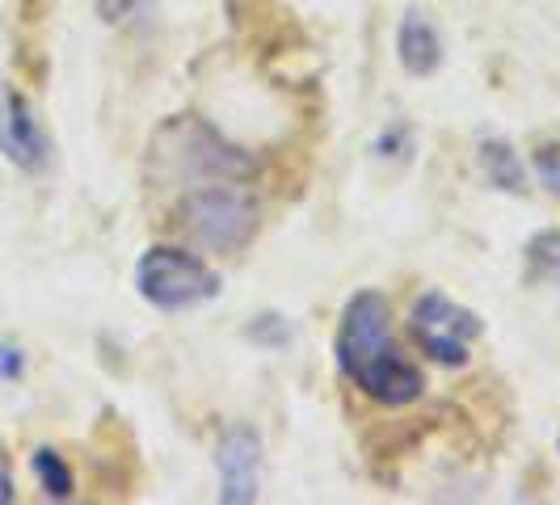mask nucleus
I'll list each match as a JSON object with an SVG mask.
<instances>
[{
    "mask_svg": "<svg viewBox=\"0 0 560 505\" xmlns=\"http://www.w3.org/2000/svg\"><path fill=\"white\" fill-rule=\"evenodd\" d=\"M337 366L363 396L388 409L418 404L425 396V375L413 359H405L393 341V304L384 291H359L341 312L334 341Z\"/></svg>",
    "mask_w": 560,
    "mask_h": 505,
    "instance_id": "f257e3e1",
    "label": "nucleus"
},
{
    "mask_svg": "<svg viewBox=\"0 0 560 505\" xmlns=\"http://www.w3.org/2000/svg\"><path fill=\"white\" fill-rule=\"evenodd\" d=\"M152 165L173 186H207V181H245L253 177V156L228 143L202 118H168L152 136Z\"/></svg>",
    "mask_w": 560,
    "mask_h": 505,
    "instance_id": "f03ea898",
    "label": "nucleus"
},
{
    "mask_svg": "<svg viewBox=\"0 0 560 505\" xmlns=\"http://www.w3.org/2000/svg\"><path fill=\"white\" fill-rule=\"evenodd\" d=\"M261 224L257 195L241 181H207L177 202V227L207 252H241Z\"/></svg>",
    "mask_w": 560,
    "mask_h": 505,
    "instance_id": "7ed1b4c3",
    "label": "nucleus"
},
{
    "mask_svg": "<svg viewBox=\"0 0 560 505\" xmlns=\"http://www.w3.org/2000/svg\"><path fill=\"white\" fill-rule=\"evenodd\" d=\"M136 291L148 308L190 312L211 304L224 291V279L198 252L177 249V245H152L136 261Z\"/></svg>",
    "mask_w": 560,
    "mask_h": 505,
    "instance_id": "20e7f679",
    "label": "nucleus"
},
{
    "mask_svg": "<svg viewBox=\"0 0 560 505\" xmlns=\"http://www.w3.org/2000/svg\"><path fill=\"white\" fill-rule=\"evenodd\" d=\"M409 333H413V341H418L421 354L430 363L459 371V366H468V359H472V341L485 333V320L472 308L455 304L443 291H425V295L413 300Z\"/></svg>",
    "mask_w": 560,
    "mask_h": 505,
    "instance_id": "39448f33",
    "label": "nucleus"
},
{
    "mask_svg": "<svg viewBox=\"0 0 560 505\" xmlns=\"http://www.w3.org/2000/svg\"><path fill=\"white\" fill-rule=\"evenodd\" d=\"M0 156L22 173H43L51 168V156H56V143L47 136L43 118L18 89L0 93Z\"/></svg>",
    "mask_w": 560,
    "mask_h": 505,
    "instance_id": "423d86ee",
    "label": "nucleus"
},
{
    "mask_svg": "<svg viewBox=\"0 0 560 505\" xmlns=\"http://www.w3.org/2000/svg\"><path fill=\"white\" fill-rule=\"evenodd\" d=\"M215 477L220 502L253 505L261 497V434L249 421H232L215 447Z\"/></svg>",
    "mask_w": 560,
    "mask_h": 505,
    "instance_id": "0eeeda50",
    "label": "nucleus"
},
{
    "mask_svg": "<svg viewBox=\"0 0 560 505\" xmlns=\"http://www.w3.org/2000/svg\"><path fill=\"white\" fill-rule=\"evenodd\" d=\"M396 59L409 77H434L443 68V34L434 26L430 13L421 9H405V17L396 22Z\"/></svg>",
    "mask_w": 560,
    "mask_h": 505,
    "instance_id": "6e6552de",
    "label": "nucleus"
},
{
    "mask_svg": "<svg viewBox=\"0 0 560 505\" xmlns=\"http://www.w3.org/2000/svg\"><path fill=\"white\" fill-rule=\"evenodd\" d=\"M477 168L493 190H502V195H527V161L502 136H485L477 143Z\"/></svg>",
    "mask_w": 560,
    "mask_h": 505,
    "instance_id": "1a4fd4ad",
    "label": "nucleus"
},
{
    "mask_svg": "<svg viewBox=\"0 0 560 505\" xmlns=\"http://www.w3.org/2000/svg\"><path fill=\"white\" fill-rule=\"evenodd\" d=\"M523 279L532 286H560V232L544 227L527 240V257H523Z\"/></svg>",
    "mask_w": 560,
    "mask_h": 505,
    "instance_id": "9d476101",
    "label": "nucleus"
},
{
    "mask_svg": "<svg viewBox=\"0 0 560 505\" xmlns=\"http://www.w3.org/2000/svg\"><path fill=\"white\" fill-rule=\"evenodd\" d=\"M30 463H34V477L43 484V497H51V502H72L77 497V477H72V468L59 450L38 447Z\"/></svg>",
    "mask_w": 560,
    "mask_h": 505,
    "instance_id": "9b49d317",
    "label": "nucleus"
},
{
    "mask_svg": "<svg viewBox=\"0 0 560 505\" xmlns=\"http://www.w3.org/2000/svg\"><path fill=\"white\" fill-rule=\"evenodd\" d=\"M245 337L257 341L261 350H287V345H291V337H295V329H291V320H287L282 312H261V316H253L249 320Z\"/></svg>",
    "mask_w": 560,
    "mask_h": 505,
    "instance_id": "f8f14e48",
    "label": "nucleus"
},
{
    "mask_svg": "<svg viewBox=\"0 0 560 505\" xmlns=\"http://www.w3.org/2000/svg\"><path fill=\"white\" fill-rule=\"evenodd\" d=\"M413 152V127L405 118H393L380 136H375V156L380 161H405Z\"/></svg>",
    "mask_w": 560,
    "mask_h": 505,
    "instance_id": "ddd939ff",
    "label": "nucleus"
},
{
    "mask_svg": "<svg viewBox=\"0 0 560 505\" xmlns=\"http://www.w3.org/2000/svg\"><path fill=\"white\" fill-rule=\"evenodd\" d=\"M26 375V350L13 345V341H0V379H22Z\"/></svg>",
    "mask_w": 560,
    "mask_h": 505,
    "instance_id": "4468645a",
    "label": "nucleus"
},
{
    "mask_svg": "<svg viewBox=\"0 0 560 505\" xmlns=\"http://www.w3.org/2000/svg\"><path fill=\"white\" fill-rule=\"evenodd\" d=\"M18 502V489H13V463H9V450L0 447V505Z\"/></svg>",
    "mask_w": 560,
    "mask_h": 505,
    "instance_id": "2eb2a0df",
    "label": "nucleus"
},
{
    "mask_svg": "<svg viewBox=\"0 0 560 505\" xmlns=\"http://www.w3.org/2000/svg\"><path fill=\"white\" fill-rule=\"evenodd\" d=\"M131 4H136V0H97V9H102V17H106V22H118Z\"/></svg>",
    "mask_w": 560,
    "mask_h": 505,
    "instance_id": "dca6fc26",
    "label": "nucleus"
},
{
    "mask_svg": "<svg viewBox=\"0 0 560 505\" xmlns=\"http://www.w3.org/2000/svg\"><path fill=\"white\" fill-rule=\"evenodd\" d=\"M552 190H557V195H560V177H557V181H552Z\"/></svg>",
    "mask_w": 560,
    "mask_h": 505,
    "instance_id": "f3484780",
    "label": "nucleus"
},
{
    "mask_svg": "<svg viewBox=\"0 0 560 505\" xmlns=\"http://www.w3.org/2000/svg\"><path fill=\"white\" fill-rule=\"evenodd\" d=\"M557 447H560V438H557Z\"/></svg>",
    "mask_w": 560,
    "mask_h": 505,
    "instance_id": "a211bd4d",
    "label": "nucleus"
}]
</instances>
